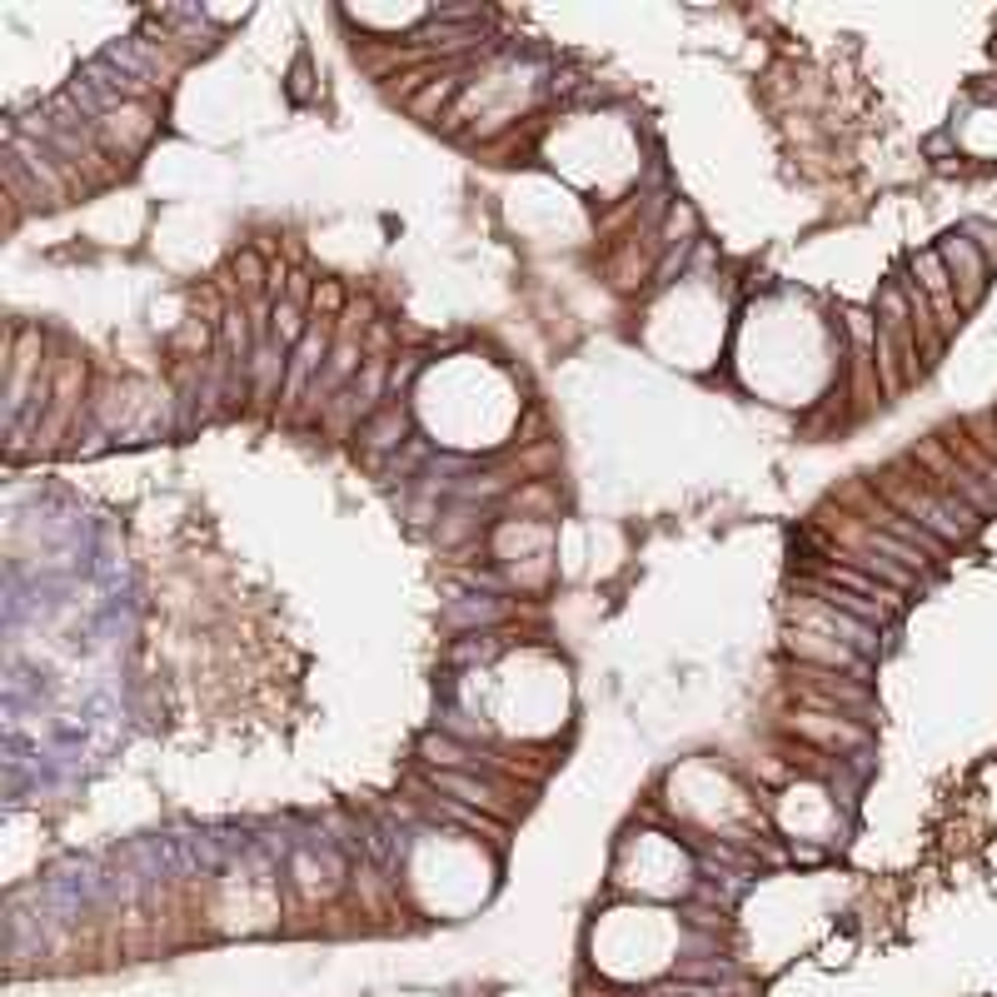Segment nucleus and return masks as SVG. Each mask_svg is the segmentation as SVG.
<instances>
[{
    "label": "nucleus",
    "instance_id": "1",
    "mask_svg": "<svg viewBox=\"0 0 997 997\" xmlns=\"http://www.w3.org/2000/svg\"><path fill=\"white\" fill-rule=\"evenodd\" d=\"M883 489H887V498H893V504L913 518V524H923L927 534L943 538V544H963V538L973 534V524H977V514L953 494V489L933 494L927 484H903L897 474H883Z\"/></svg>",
    "mask_w": 997,
    "mask_h": 997
},
{
    "label": "nucleus",
    "instance_id": "2",
    "mask_svg": "<svg viewBox=\"0 0 997 997\" xmlns=\"http://www.w3.org/2000/svg\"><path fill=\"white\" fill-rule=\"evenodd\" d=\"M923 459H927V464L937 469V479H943V489H953V494L963 498V504L973 508V514H997V494H993V489H987L983 479H977V474H973V469H967V464H957V459H947L943 449H933V444L923 449Z\"/></svg>",
    "mask_w": 997,
    "mask_h": 997
},
{
    "label": "nucleus",
    "instance_id": "3",
    "mask_svg": "<svg viewBox=\"0 0 997 997\" xmlns=\"http://www.w3.org/2000/svg\"><path fill=\"white\" fill-rule=\"evenodd\" d=\"M943 259L953 265V275H963V305H973V299L983 295V275H987L983 255H977V249L967 245L963 235H953V239L943 245Z\"/></svg>",
    "mask_w": 997,
    "mask_h": 997
},
{
    "label": "nucleus",
    "instance_id": "4",
    "mask_svg": "<svg viewBox=\"0 0 997 997\" xmlns=\"http://www.w3.org/2000/svg\"><path fill=\"white\" fill-rule=\"evenodd\" d=\"M913 269H917V289H923V295L937 305V325L947 329V325L957 319V309H953V295H947L943 259H937V255H917V259H913Z\"/></svg>",
    "mask_w": 997,
    "mask_h": 997
},
{
    "label": "nucleus",
    "instance_id": "5",
    "mask_svg": "<svg viewBox=\"0 0 997 997\" xmlns=\"http://www.w3.org/2000/svg\"><path fill=\"white\" fill-rule=\"evenodd\" d=\"M877 528H883V534H893L897 544L917 548L923 558H937V554H943V538H933L923 524H913V518H903V514H883V518H877Z\"/></svg>",
    "mask_w": 997,
    "mask_h": 997
},
{
    "label": "nucleus",
    "instance_id": "6",
    "mask_svg": "<svg viewBox=\"0 0 997 997\" xmlns=\"http://www.w3.org/2000/svg\"><path fill=\"white\" fill-rule=\"evenodd\" d=\"M828 584H843L847 594H863V598H873V604H887V608L897 604V598L887 594V584H877V578H873V574H863V568H847V564L837 568V564H833V568H828Z\"/></svg>",
    "mask_w": 997,
    "mask_h": 997
},
{
    "label": "nucleus",
    "instance_id": "7",
    "mask_svg": "<svg viewBox=\"0 0 997 997\" xmlns=\"http://www.w3.org/2000/svg\"><path fill=\"white\" fill-rule=\"evenodd\" d=\"M983 444H987V454H993V459H997V434H987V439H983Z\"/></svg>",
    "mask_w": 997,
    "mask_h": 997
}]
</instances>
